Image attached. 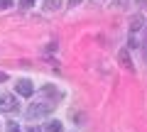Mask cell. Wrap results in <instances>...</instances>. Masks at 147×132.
<instances>
[{
    "label": "cell",
    "instance_id": "6da1fadb",
    "mask_svg": "<svg viewBox=\"0 0 147 132\" xmlns=\"http://www.w3.org/2000/svg\"><path fill=\"white\" fill-rule=\"evenodd\" d=\"M52 103H34V105L27 108V117H42L47 115V113H52Z\"/></svg>",
    "mask_w": 147,
    "mask_h": 132
},
{
    "label": "cell",
    "instance_id": "52a82bcc",
    "mask_svg": "<svg viewBox=\"0 0 147 132\" xmlns=\"http://www.w3.org/2000/svg\"><path fill=\"white\" fill-rule=\"evenodd\" d=\"M137 29H142V17H140V15L132 20V32H137Z\"/></svg>",
    "mask_w": 147,
    "mask_h": 132
},
{
    "label": "cell",
    "instance_id": "ba28073f",
    "mask_svg": "<svg viewBox=\"0 0 147 132\" xmlns=\"http://www.w3.org/2000/svg\"><path fill=\"white\" fill-rule=\"evenodd\" d=\"M7 7H12V0H0V10H7Z\"/></svg>",
    "mask_w": 147,
    "mask_h": 132
},
{
    "label": "cell",
    "instance_id": "277c9868",
    "mask_svg": "<svg viewBox=\"0 0 147 132\" xmlns=\"http://www.w3.org/2000/svg\"><path fill=\"white\" fill-rule=\"evenodd\" d=\"M47 132H64V127H61L59 120H49L47 122Z\"/></svg>",
    "mask_w": 147,
    "mask_h": 132
},
{
    "label": "cell",
    "instance_id": "3957f363",
    "mask_svg": "<svg viewBox=\"0 0 147 132\" xmlns=\"http://www.w3.org/2000/svg\"><path fill=\"white\" fill-rule=\"evenodd\" d=\"M17 93L25 95V98H27V95H32V93H34V86H32V81L20 78V81H17Z\"/></svg>",
    "mask_w": 147,
    "mask_h": 132
},
{
    "label": "cell",
    "instance_id": "7a4b0ae2",
    "mask_svg": "<svg viewBox=\"0 0 147 132\" xmlns=\"http://www.w3.org/2000/svg\"><path fill=\"white\" fill-rule=\"evenodd\" d=\"M17 108V98L10 93H0V110H5V113H12Z\"/></svg>",
    "mask_w": 147,
    "mask_h": 132
},
{
    "label": "cell",
    "instance_id": "8fae6325",
    "mask_svg": "<svg viewBox=\"0 0 147 132\" xmlns=\"http://www.w3.org/2000/svg\"><path fill=\"white\" fill-rule=\"evenodd\" d=\"M3 81H7V76H5V74H0V83H3Z\"/></svg>",
    "mask_w": 147,
    "mask_h": 132
},
{
    "label": "cell",
    "instance_id": "7c38bea8",
    "mask_svg": "<svg viewBox=\"0 0 147 132\" xmlns=\"http://www.w3.org/2000/svg\"><path fill=\"white\" fill-rule=\"evenodd\" d=\"M27 132H42V130H37V127H30V130H27Z\"/></svg>",
    "mask_w": 147,
    "mask_h": 132
},
{
    "label": "cell",
    "instance_id": "8992f818",
    "mask_svg": "<svg viewBox=\"0 0 147 132\" xmlns=\"http://www.w3.org/2000/svg\"><path fill=\"white\" fill-rule=\"evenodd\" d=\"M44 5H47V10H59L61 7V0H44Z\"/></svg>",
    "mask_w": 147,
    "mask_h": 132
},
{
    "label": "cell",
    "instance_id": "30bf717a",
    "mask_svg": "<svg viewBox=\"0 0 147 132\" xmlns=\"http://www.w3.org/2000/svg\"><path fill=\"white\" fill-rule=\"evenodd\" d=\"M32 3H34V0H22L20 5H22V7H30V5H32Z\"/></svg>",
    "mask_w": 147,
    "mask_h": 132
},
{
    "label": "cell",
    "instance_id": "9c48e42d",
    "mask_svg": "<svg viewBox=\"0 0 147 132\" xmlns=\"http://www.w3.org/2000/svg\"><path fill=\"white\" fill-rule=\"evenodd\" d=\"M7 132H20V127H17V125H12V122H10V127H7Z\"/></svg>",
    "mask_w": 147,
    "mask_h": 132
},
{
    "label": "cell",
    "instance_id": "5b68a950",
    "mask_svg": "<svg viewBox=\"0 0 147 132\" xmlns=\"http://www.w3.org/2000/svg\"><path fill=\"white\" fill-rule=\"evenodd\" d=\"M118 59H120V64H123V66H127V69H132V61H130V56H127V52H125V49H123V52L118 54Z\"/></svg>",
    "mask_w": 147,
    "mask_h": 132
}]
</instances>
